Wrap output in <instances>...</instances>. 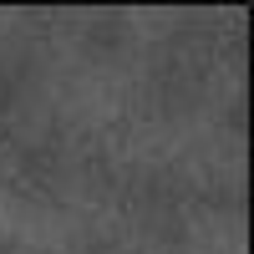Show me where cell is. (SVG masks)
<instances>
[]
</instances>
